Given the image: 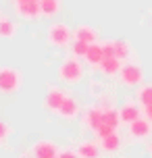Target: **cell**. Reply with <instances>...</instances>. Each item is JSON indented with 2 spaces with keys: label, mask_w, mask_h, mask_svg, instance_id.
Listing matches in <instances>:
<instances>
[{
  "label": "cell",
  "mask_w": 152,
  "mask_h": 158,
  "mask_svg": "<svg viewBox=\"0 0 152 158\" xmlns=\"http://www.w3.org/2000/svg\"><path fill=\"white\" fill-rule=\"evenodd\" d=\"M56 75H58V81L63 85H69V87L79 85L81 81H83V77H86V64L81 63V58L69 54L61 60Z\"/></svg>",
  "instance_id": "obj_1"
},
{
  "label": "cell",
  "mask_w": 152,
  "mask_h": 158,
  "mask_svg": "<svg viewBox=\"0 0 152 158\" xmlns=\"http://www.w3.org/2000/svg\"><path fill=\"white\" fill-rule=\"evenodd\" d=\"M73 27H69L63 21H56V23L48 25V31H46V44L54 50H63V48H71L73 44Z\"/></svg>",
  "instance_id": "obj_2"
},
{
  "label": "cell",
  "mask_w": 152,
  "mask_h": 158,
  "mask_svg": "<svg viewBox=\"0 0 152 158\" xmlns=\"http://www.w3.org/2000/svg\"><path fill=\"white\" fill-rule=\"evenodd\" d=\"M23 85V73L17 67H0V94H17Z\"/></svg>",
  "instance_id": "obj_3"
},
{
  "label": "cell",
  "mask_w": 152,
  "mask_h": 158,
  "mask_svg": "<svg viewBox=\"0 0 152 158\" xmlns=\"http://www.w3.org/2000/svg\"><path fill=\"white\" fill-rule=\"evenodd\" d=\"M119 83L129 89H137L140 85H144V69L140 67V63H136V60L123 63L119 73Z\"/></svg>",
  "instance_id": "obj_4"
},
{
  "label": "cell",
  "mask_w": 152,
  "mask_h": 158,
  "mask_svg": "<svg viewBox=\"0 0 152 158\" xmlns=\"http://www.w3.org/2000/svg\"><path fill=\"white\" fill-rule=\"evenodd\" d=\"M11 6L15 15L23 21H38L42 17L40 0H11Z\"/></svg>",
  "instance_id": "obj_5"
},
{
  "label": "cell",
  "mask_w": 152,
  "mask_h": 158,
  "mask_svg": "<svg viewBox=\"0 0 152 158\" xmlns=\"http://www.w3.org/2000/svg\"><path fill=\"white\" fill-rule=\"evenodd\" d=\"M127 135L131 142H144V139L152 137V123L146 121L144 117L137 118L131 125H127Z\"/></svg>",
  "instance_id": "obj_6"
},
{
  "label": "cell",
  "mask_w": 152,
  "mask_h": 158,
  "mask_svg": "<svg viewBox=\"0 0 152 158\" xmlns=\"http://www.w3.org/2000/svg\"><path fill=\"white\" fill-rule=\"evenodd\" d=\"M65 98H67V92H65L63 87L58 85H50L46 96H44V108L50 112H58L61 110V106H63Z\"/></svg>",
  "instance_id": "obj_7"
},
{
  "label": "cell",
  "mask_w": 152,
  "mask_h": 158,
  "mask_svg": "<svg viewBox=\"0 0 152 158\" xmlns=\"http://www.w3.org/2000/svg\"><path fill=\"white\" fill-rule=\"evenodd\" d=\"M83 123H86V127L92 133H96L98 129L104 125V108H100L98 104L90 106L88 110H86V114H83Z\"/></svg>",
  "instance_id": "obj_8"
},
{
  "label": "cell",
  "mask_w": 152,
  "mask_h": 158,
  "mask_svg": "<svg viewBox=\"0 0 152 158\" xmlns=\"http://www.w3.org/2000/svg\"><path fill=\"white\" fill-rule=\"evenodd\" d=\"M117 110H119V117H121V123H123V125H131L133 121L142 118V108H140V104L131 102V100L123 102Z\"/></svg>",
  "instance_id": "obj_9"
},
{
  "label": "cell",
  "mask_w": 152,
  "mask_h": 158,
  "mask_svg": "<svg viewBox=\"0 0 152 158\" xmlns=\"http://www.w3.org/2000/svg\"><path fill=\"white\" fill-rule=\"evenodd\" d=\"M33 158H56L58 156V146L52 139H38L33 143Z\"/></svg>",
  "instance_id": "obj_10"
},
{
  "label": "cell",
  "mask_w": 152,
  "mask_h": 158,
  "mask_svg": "<svg viewBox=\"0 0 152 158\" xmlns=\"http://www.w3.org/2000/svg\"><path fill=\"white\" fill-rule=\"evenodd\" d=\"M81 112V104L77 102V98H73L71 94H67V98H65L63 106H61V110L56 112L61 118H65V121H75V118L79 117Z\"/></svg>",
  "instance_id": "obj_11"
},
{
  "label": "cell",
  "mask_w": 152,
  "mask_h": 158,
  "mask_svg": "<svg viewBox=\"0 0 152 158\" xmlns=\"http://www.w3.org/2000/svg\"><path fill=\"white\" fill-rule=\"evenodd\" d=\"M73 38L77 42H86V44H96L100 42V31L92 25H77L73 29Z\"/></svg>",
  "instance_id": "obj_12"
},
{
  "label": "cell",
  "mask_w": 152,
  "mask_h": 158,
  "mask_svg": "<svg viewBox=\"0 0 152 158\" xmlns=\"http://www.w3.org/2000/svg\"><path fill=\"white\" fill-rule=\"evenodd\" d=\"M123 148V135L119 131L106 135L104 139H100V150L106 152V154H117V152Z\"/></svg>",
  "instance_id": "obj_13"
},
{
  "label": "cell",
  "mask_w": 152,
  "mask_h": 158,
  "mask_svg": "<svg viewBox=\"0 0 152 158\" xmlns=\"http://www.w3.org/2000/svg\"><path fill=\"white\" fill-rule=\"evenodd\" d=\"M77 154H79V158H100V142H96V139H83V142H79V146H77Z\"/></svg>",
  "instance_id": "obj_14"
},
{
  "label": "cell",
  "mask_w": 152,
  "mask_h": 158,
  "mask_svg": "<svg viewBox=\"0 0 152 158\" xmlns=\"http://www.w3.org/2000/svg\"><path fill=\"white\" fill-rule=\"evenodd\" d=\"M121 67H123V63H121L117 56H112V58H104L102 64L98 67V71H100V75H104V77H119V73H121Z\"/></svg>",
  "instance_id": "obj_15"
},
{
  "label": "cell",
  "mask_w": 152,
  "mask_h": 158,
  "mask_svg": "<svg viewBox=\"0 0 152 158\" xmlns=\"http://www.w3.org/2000/svg\"><path fill=\"white\" fill-rule=\"evenodd\" d=\"M86 64H90L92 69H98L100 64H102L104 60V52H102V44L100 42H96V44H90L88 52H86Z\"/></svg>",
  "instance_id": "obj_16"
},
{
  "label": "cell",
  "mask_w": 152,
  "mask_h": 158,
  "mask_svg": "<svg viewBox=\"0 0 152 158\" xmlns=\"http://www.w3.org/2000/svg\"><path fill=\"white\" fill-rule=\"evenodd\" d=\"M19 31V25L11 19V17L2 15L0 17V40H13Z\"/></svg>",
  "instance_id": "obj_17"
},
{
  "label": "cell",
  "mask_w": 152,
  "mask_h": 158,
  "mask_svg": "<svg viewBox=\"0 0 152 158\" xmlns=\"http://www.w3.org/2000/svg\"><path fill=\"white\" fill-rule=\"evenodd\" d=\"M131 54H133V46L129 44L127 40H115V56L119 58L121 63H129Z\"/></svg>",
  "instance_id": "obj_18"
},
{
  "label": "cell",
  "mask_w": 152,
  "mask_h": 158,
  "mask_svg": "<svg viewBox=\"0 0 152 158\" xmlns=\"http://www.w3.org/2000/svg\"><path fill=\"white\" fill-rule=\"evenodd\" d=\"M40 8L44 19H54L63 6H61V0H40Z\"/></svg>",
  "instance_id": "obj_19"
},
{
  "label": "cell",
  "mask_w": 152,
  "mask_h": 158,
  "mask_svg": "<svg viewBox=\"0 0 152 158\" xmlns=\"http://www.w3.org/2000/svg\"><path fill=\"white\" fill-rule=\"evenodd\" d=\"M136 102L144 108V106H150L152 104V83H144V85L137 87L136 92Z\"/></svg>",
  "instance_id": "obj_20"
},
{
  "label": "cell",
  "mask_w": 152,
  "mask_h": 158,
  "mask_svg": "<svg viewBox=\"0 0 152 158\" xmlns=\"http://www.w3.org/2000/svg\"><path fill=\"white\" fill-rule=\"evenodd\" d=\"M104 125H108L115 131H119V127L123 123H121V117H119V110L117 108H104Z\"/></svg>",
  "instance_id": "obj_21"
},
{
  "label": "cell",
  "mask_w": 152,
  "mask_h": 158,
  "mask_svg": "<svg viewBox=\"0 0 152 158\" xmlns=\"http://www.w3.org/2000/svg\"><path fill=\"white\" fill-rule=\"evenodd\" d=\"M88 48H90V44L73 40V44H71V54H73V56H77V58H86V52H88Z\"/></svg>",
  "instance_id": "obj_22"
},
{
  "label": "cell",
  "mask_w": 152,
  "mask_h": 158,
  "mask_svg": "<svg viewBox=\"0 0 152 158\" xmlns=\"http://www.w3.org/2000/svg\"><path fill=\"white\" fill-rule=\"evenodd\" d=\"M11 133H13L11 125H8V123H4V121H0V146H6Z\"/></svg>",
  "instance_id": "obj_23"
},
{
  "label": "cell",
  "mask_w": 152,
  "mask_h": 158,
  "mask_svg": "<svg viewBox=\"0 0 152 158\" xmlns=\"http://www.w3.org/2000/svg\"><path fill=\"white\" fill-rule=\"evenodd\" d=\"M100 44H102L104 58H112L115 56V40H106V42H100Z\"/></svg>",
  "instance_id": "obj_24"
},
{
  "label": "cell",
  "mask_w": 152,
  "mask_h": 158,
  "mask_svg": "<svg viewBox=\"0 0 152 158\" xmlns=\"http://www.w3.org/2000/svg\"><path fill=\"white\" fill-rule=\"evenodd\" d=\"M58 158H79V154L75 150H63V152H58Z\"/></svg>",
  "instance_id": "obj_25"
},
{
  "label": "cell",
  "mask_w": 152,
  "mask_h": 158,
  "mask_svg": "<svg viewBox=\"0 0 152 158\" xmlns=\"http://www.w3.org/2000/svg\"><path fill=\"white\" fill-rule=\"evenodd\" d=\"M142 117H144L146 121H150V123H152V104H150V106H144V108H142Z\"/></svg>",
  "instance_id": "obj_26"
},
{
  "label": "cell",
  "mask_w": 152,
  "mask_h": 158,
  "mask_svg": "<svg viewBox=\"0 0 152 158\" xmlns=\"http://www.w3.org/2000/svg\"><path fill=\"white\" fill-rule=\"evenodd\" d=\"M146 150H148V154L152 156V137H150V142H148V146H146Z\"/></svg>",
  "instance_id": "obj_27"
},
{
  "label": "cell",
  "mask_w": 152,
  "mask_h": 158,
  "mask_svg": "<svg viewBox=\"0 0 152 158\" xmlns=\"http://www.w3.org/2000/svg\"><path fill=\"white\" fill-rule=\"evenodd\" d=\"M0 17H2V6H0Z\"/></svg>",
  "instance_id": "obj_28"
},
{
  "label": "cell",
  "mask_w": 152,
  "mask_h": 158,
  "mask_svg": "<svg viewBox=\"0 0 152 158\" xmlns=\"http://www.w3.org/2000/svg\"><path fill=\"white\" fill-rule=\"evenodd\" d=\"M21 158H29V156H21Z\"/></svg>",
  "instance_id": "obj_29"
},
{
  "label": "cell",
  "mask_w": 152,
  "mask_h": 158,
  "mask_svg": "<svg viewBox=\"0 0 152 158\" xmlns=\"http://www.w3.org/2000/svg\"><path fill=\"white\" fill-rule=\"evenodd\" d=\"M56 158H58V156H56Z\"/></svg>",
  "instance_id": "obj_30"
}]
</instances>
